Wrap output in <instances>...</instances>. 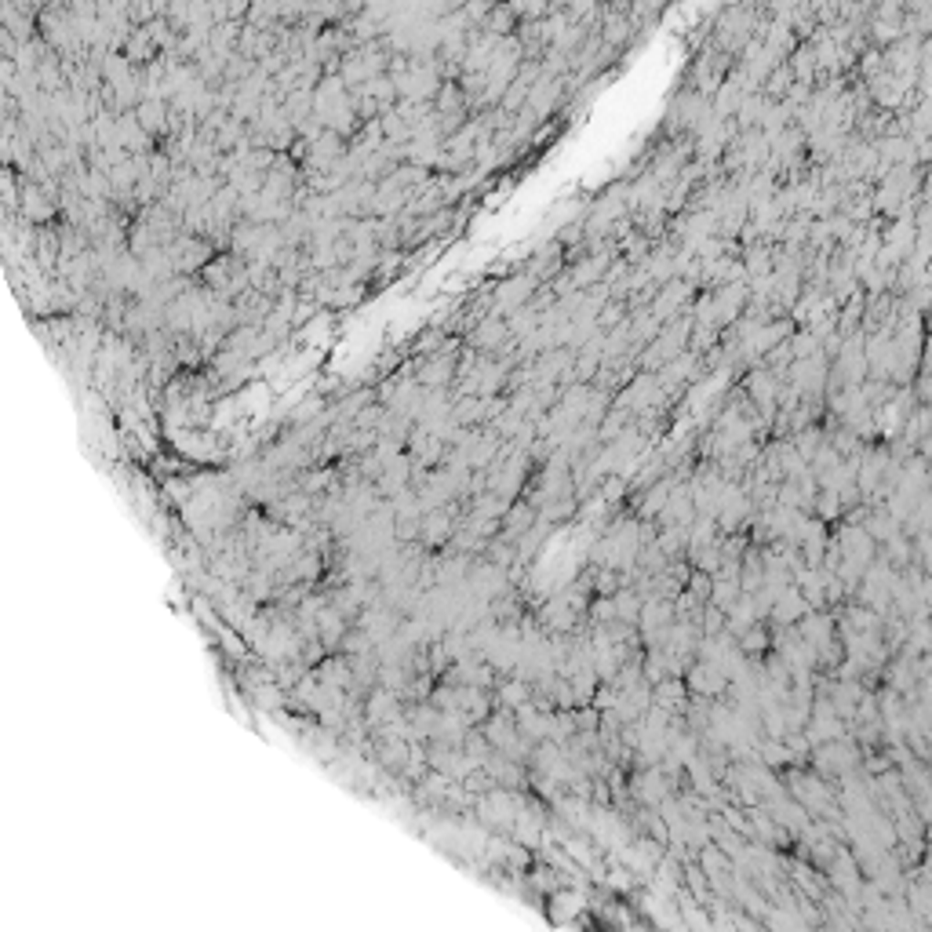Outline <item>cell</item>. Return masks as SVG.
Wrapping results in <instances>:
<instances>
[{"label":"cell","instance_id":"1","mask_svg":"<svg viewBox=\"0 0 932 932\" xmlns=\"http://www.w3.org/2000/svg\"><path fill=\"white\" fill-rule=\"evenodd\" d=\"M685 688H688V696H707V699H717V696H725V688H728V677L721 674V666L717 663H710V659H692L688 666H685Z\"/></svg>","mask_w":932,"mask_h":932},{"label":"cell","instance_id":"2","mask_svg":"<svg viewBox=\"0 0 932 932\" xmlns=\"http://www.w3.org/2000/svg\"><path fill=\"white\" fill-rule=\"evenodd\" d=\"M809 613V602L801 598V591L791 583L776 602H772V609H769V623L772 626H794V623L801 620Z\"/></svg>","mask_w":932,"mask_h":932},{"label":"cell","instance_id":"3","mask_svg":"<svg viewBox=\"0 0 932 932\" xmlns=\"http://www.w3.org/2000/svg\"><path fill=\"white\" fill-rule=\"evenodd\" d=\"M456 368H459L456 353H452V350H441V357H434V361H426V364L419 368V382H423L426 390L448 386V382L456 379Z\"/></svg>","mask_w":932,"mask_h":932},{"label":"cell","instance_id":"4","mask_svg":"<svg viewBox=\"0 0 932 932\" xmlns=\"http://www.w3.org/2000/svg\"><path fill=\"white\" fill-rule=\"evenodd\" d=\"M652 703L670 710V714H681L685 703H688V688H685V677H659L652 685Z\"/></svg>","mask_w":932,"mask_h":932},{"label":"cell","instance_id":"5","mask_svg":"<svg viewBox=\"0 0 932 932\" xmlns=\"http://www.w3.org/2000/svg\"><path fill=\"white\" fill-rule=\"evenodd\" d=\"M761 580H765V561H761V547H747L743 554H739V591L743 594H754L758 587H761Z\"/></svg>","mask_w":932,"mask_h":932},{"label":"cell","instance_id":"6","mask_svg":"<svg viewBox=\"0 0 932 932\" xmlns=\"http://www.w3.org/2000/svg\"><path fill=\"white\" fill-rule=\"evenodd\" d=\"M736 644H739V652L747 655V659H761L769 648H772V634H769V620H758L754 626H747L739 637H736Z\"/></svg>","mask_w":932,"mask_h":932},{"label":"cell","instance_id":"7","mask_svg":"<svg viewBox=\"0 0 932 932\" xmlns=\"http://www.w3.org/2000/svg\"><path fill=\"white\" fill-rule=\"evenodd\" d=\"M699 630L710 637V634H721L725 630V609H717V605H703V613H699Z\"/></svg>","mask_w":932,"mask_h":932},{"label":"cell","instance_id":"8","mask_svg":"<svg viewBox=\"0 0 932 932\" xmlns=\"http://www.w3.org/2000/svg\"><path fill=\"white\" fill-rule=\"evenodd\" d=\"M685 591H688V594H696L699 602H707V598H710V572H699V569H692V572H688V583H685Z\"/></svg>","mask_w":932,"mask_h":932}]
</instances>
